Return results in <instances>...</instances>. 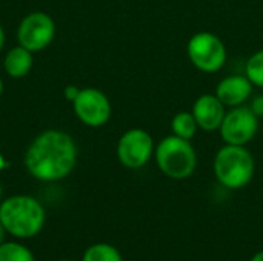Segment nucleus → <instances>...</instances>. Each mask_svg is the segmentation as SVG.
<instances>
[{
	"mask_svg": "<svg viewBox=\"0 0 263 261\" xmlns=\"http://www.w3.org/2000/svg\"><path fill=\"white\" fill-rule=\"evenodd\" d=\"M156 143L153 135L142 128L125 131L116 146L117 160L128 169H140L154 158Z\"/></svg>",
	"mask_w": 263,
	"mask_h": 261,
	"instance_id": "nucleus-6",
	"label": "nucleus"
},
{
	"mask_svg": "<svg viewBox=\"0 0 263 261\" xmlns=\"http://www.w3.org/2000/svg\"><path fill=\"white\" fill-rule=\"evenodd\" d=\"M259 120L260 118L247 105L230 108L217 132L225 145L247 146L259 132Z\"/></svg>",
	"mask_w": 263,
	"mask_h": 261,
	"instance_id": "nucleus-7",
	"label": "nucleus"
},
{
	"mask_svg": "<svg viewBox=\"0 0 263 261\" xmlns=\"http://www.w3.org/2000/svg\"><path fill=\"white\" fill-rule=\"evenodd\" d=\"M79 92H80V88H77V86H74V85H68V86L63 89V95H65V98H66L69 103H72V102L76 100V97L79 95Z\"/></svg>",
	"mask_w": 263,
	"mask_h": 261,
	"instance_id": "nucleus-18",
	"label": "nucleus"
},
{
	"mask_svg": "<svg viewBox=\"0 0 263 261\" xmlns=\"http://www.w3.org/2000/svg\"><path fill=\"white\" fill-rule=\"evenodd\" d=\"M154 162L165 177L186 180L197 168V152L191 140L170 134L156 145Z\"/></svg>",
	"mask_w": 263,
	"mask_h": 261,
	"instance_id": "nucleus-4",
	"label": "nucleus"
},
{
	"mask_svg": "<svg viewBox=\"0 0 263 261\" xmlns=\"http://www.w3.org/2000/svg\"><path fill=\"white\" fill-rule=\"evenodd\" d=\"M34 52L28 51L26 48L17 45L11 48L5 58H3V69L11 78H23L26 77L34 65Z\"/></svg>",
	"mask_w": 263,
	"mask_h": 261,
	"instance_id": "nucleus-12",
	"label": "nucleus"
},
{
	"mask_svg": "<svg viewBox=\"0 0 263 261\" xmlns=\"http://www.w3.org/2000/svg\"><path fill=\"white\" fill-rule=\"evenodd\" d=\"M251 261H263V251L257 252V254H254V255H253V258H251Z\"/></svg>",
	"mask_w": 263,
	"mask_h": 261,
	"instance_id": "nucleus-21",
	"label": "nucleus"
},
{
	"mask_svg": "<svg viewBox=\"0 0 263 261\" xmlns=\"http://www.w3.org/2000/svg\"><path fill=\"white\" fill-rule=\"evenodd\" d=\"M46 220L45 208L31 195H12L0 203V223L15 238L37 235Z\"/></svg>",
	"mask_w": 263,
	"mask_h": 261,
	"instance_id": "nucleus-2",
	"label": "nucleus"
},
{
	"mask_svg": "<svg viewBox=\"0 0 263 261\" xmlns=\"http://www.w3.org/2000/svg\"><path fill=\"white\" fill-rule=\"evenodd\" d=\"M59 261H71V260H59Z\"/></svg>",
	"mask_w": 263,
	"mask_h": 261,
	"instance_id": "nucleus-25",
	"label": "nucleus"
},
{
	"mask_svg": "<svg viewBox=\"0 0 263 261\" xmlns=\"http://www.w3.org/2000/svg\"><path fill=\"white\" fill-rule=\"evenodd\" d=\"M0 200H2V185H0Z\"/></svg>",
	"mask_w": 263,
	"mask_h": 261,
	"instance_id": "nucleus-24",
	"label": "nucleus"
},
{
	"mask_svg": "<svg viewBox=\"0 0 263 261\" xmlns=\"http://www.w3.org/2000/svg\"><path fill=\"white\" fill-rule=\"evenodd\" d=\"M5 40H6V34H5V29H3V26L0 25V52L3 51V46H5Z\"/></svg>",
	"mask_w": 263,
	"mask_h": 261,
	"instance_id": "nucleus-19",
	"label": "nucleus"
},
{
	"mask_svg": "<svg viewBox=\"0 0 263 261\" xmlns=\"http://www.w3.org/2000/svg\"><path fill=\"white\" fill-rule=\"evenodd\" d=\"M6 168H8V162H6L5 155L2 154V151H0V172H2L3 169H6Z\"/></svg>",
	"mask_w": 263,
	"mask_h": 261,
	"instance_id": "nucleus-20",
	"label": "nucleus"
},
{
	"mask_svg": "<svg viewBox=\"0 0 263 261\" xmlns=\"http://www.w3.org/2000/svg\"><path fill=\"white\" fill-rule=\"evenodd\" d=\"M245 75L254 85V88H263V49L256 51L247 60Z\"/></svg>",
	"mask_w": 263,
	"mask_h": 261,
	"instance_id": "nucleus-16",
	"label": "nucleus"
},
{
	"mask_svg": "<svg viewBox=\"0 0 263 261\" xmlns=\"http://www.w3.org/2000/svg\"><path fill=\"white\" fill-rule=\"evenodd\" d=\"M186 55L191 65L205 74L219 72L228 58L227 45L211 31H199L186 43Z\"/></svg>",
	"mask_w": 263,
	"mask_h": 261,
	"instance_id": "nucleus-5",
	"label": "nucleus"
},
{
	"mask_svg": "<svg viewBox=\"0 0 263 261\" xmlns=\"http://www.w3.org/2000/svg\"><path fill=\"white\" fill-rule=\"evenodd\" d=\"M77 157V145L68 132L46 129L29 143L23 163L35 180L59 182L74 171Z\"/></svg>",
	"mask_w": 263,
	"mask_h": 261,
	"instance_id": "nucleus-1",
	"label": "nucleus"
},
{
	"mask_svg": "<svg viewBox=\"0 0 263 261\" xmlns=\"http://www.w3.org/2000/svg\"><path fill=\"white\" fill-rule=\"evenodd\" d=\"M3 94V80L0 78V95Z\"/></svg>",
	"mask_w": 263,
	"mask_h": 261,
	"instance_id": "nucleus-23",
	"label": "nucleus"
},
{
	"mask_svg": "<svg viewBox=\"0 0 263 261\" xmlns=\"http://www.w3.org/2000/svg\"><path fill=\"white\" fill-rule=\"evenodd\" d=\"M251 108V111L259 117L262 118L263 117V94H259V95H254L251 98V103L248 105Z\"/></svg>",
	"mask_w": 263,
	"mask_h": 261,
	"instance_id": "nucleus-17",
	"label": "nucleus"
},
{
	"mask_svg": "<svg viewBox=\"0 0 263 261\" xmlns=\"http://www.w3.org/2000/svg\"><path fill=\"white\" fill-rule=\"evenodd\" d=\"M0 261H35V258L26 246L15 242H3L0 245Z\"/></svg>",
	"mask_w": 263,
	"mask_h": 261,
	"instance_id": "nucleus-15",
	"label": "nucleus"
},
{
	"mask_svg": "<svg viewBox=\"0 0 263 261\" xmlns=\"http://www.w3.org/2000/svg\"><path fill=\"white\" fill-rule=\"evenodd\" d=\"M55 37L54 18L43 12L34 11L26 14L17 28V42L20 46L31 52H40L46 49Z\"/></svg>",
	"mask_w": 263,
	"mask_h": 261,
	"instance_id": "nucleus-8",
	"label": "nucleus"
},
{
	"mask_svg": "<svg viewBox=\"0 0 263 261\" xmlns=\"http://www.w3.org/2000/svg\"><path fill=\"white\" fill-rule=\"evenodd\" d=\"M253 91H254V85L250 82V78L245 74H231L223 77L217 83L214 94L230 109L245 105L251 98Z\"/></svg>",
	"mask_w": 263,
	"mask_h": 261,
	"instance_id": "nucleus-11",
	"label": "nucleus"
},
{
	"mask_svg": "<svg viewBox=\"0 0 263 261\" xmlns=\"http://www.w3.org/2000/svg\"><path fill=\"white\" fill-rule=\"evenodd\" d=\"M228 108L219 100L216 94H202L199 95L191 108V112L199 125V129L205 132L219 131Z\"/></svg>",
	"mask_w": 263,
	"mask_h": 261,
	"instance_id": "nucleus-10",
	"label": "nucleus"
},
{
	"mask_svg": "<svg viewBox=\"0 0 263 261\" xmlns=\"http://www.w3.org/2000/svg\"><path fill=\"white\" fill-rule=\"evenodd\" d=\"M213 171L223 188L236 191L253 182L256 160L247 146L223 145L214 155Z\"/></svg>",
	"mask_w": 263,
	"mask_h": 261,
	"instance_id": "nucleus-3",
	"label": "nucleus"
},
{
	"mask_svg": "<svg viewBox=\"0 0 263 261\" xmlns=\"http://www.w3.org/2000/svg\"><path fill=\"white\" fill-rule=\"evenodd\" d=\"M76 117L88 128L105 126L112 114V105L108 95L97 88H80L79 95L71 103Z\"/></svg>",
	"mask_w": 263,
	"mask_h": 261,
	"instance_id": "nucleus-9",
	"label": "nucleus"
},
{
	"mask_svg": "<svg viewBox=\"0 0 263 261\" xmlns=\"http://www.w3.org/2000/svg\"><path fill=\"white\" fill-rule=\"evenodd\" d=\"M197 131H199V125L191 111H179L173 115L171 134L185 140H193Z\"/></svg>",
	"mask_w": 263,
	"mask_h": 261,
	"instance_id": "nucleus-13",
	"label": "nucleus"
},
{
	"mask_svg": "<svg viewBox=\"0 0 263 261\" xmlns=\"http://www.w3.org/2000/svg\"><path fill=\"white\" fill-rule=\"evenodd\" d=\"M3 237H5V229H3V226L0 223V245L3 243Z\"/></svg>",
	"mask_w": 263,
	"mask_h": 261,
	"instance_id": "nucleus-22",
	"label": "nucleus"
},
{
	"mask_svg": "<svg viewBox=\"0 0 263 261\" xmlns=\"http://www.w3.org/2000/svg\"><path fill=\"white\" fill-rule=\"evenodd\" d=\"M83 261H123V258L119 249H116L112 245L96 243L85 251Z\"/></svg>",
	"mask_w": 263,
	"mask_h": 261,
	"instance_id": "nucleus-14",
	"label": "nucleus"
}]
</instances>
